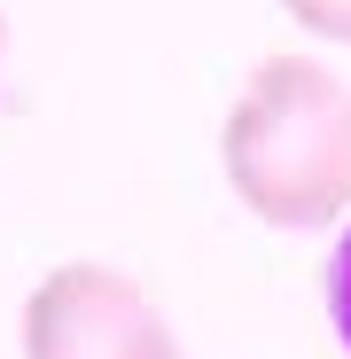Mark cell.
<instances>
[{
  "instance_id": "1",
  "label": "cell",
  "mask_w": 351,
  "mask_h": 359,
  "mask_svg": "<svg viewBox=\"0 0 351 359\" xmlns=\"http://www.w3.org/2000/svg\"><path fill=\"white\" fill-rule=\"evenodd\" d=\"M219 164L258 226H336L351 211V86L320 55H266L219 126Z\"/></svg>"
},
{
  "instance_id": "2",
  "label": "cell",
  "mask_w": 351,
  "mask_h": 359,
  "mask_svg": "<svg viewBox=\"0 0 351 359\" xmlns=\"http://www.w3.org/2000/svg\"><path fill=\"white\" fill-rule=\"evenodd\" d=\"M24 359H180V336L125 266L63 258L24 297Z\"/></svg>"
},
{
  "instance_id": "3",
  "label": "cell",
  "mask_w": 351,
  "mask_h": 359,
  "mask_svg": "<svg viewBox=\"0 0 351 359\" xmlns=\"http://www.w3.org/2000/svg\"><path fill=\"white\" fill-rule=\"evenodd\" d=\"M281 8H289L297 32H312L328 47H351V0H281Z\"/></svg>"
},
{
  "instance_id": "4",
  "label": "cell",
  "mask_w": 351,
  "mask_h": 359,
  "mask_svg": "<svg viewBox=\"0 0 351 359\" xmlns=\"http://www.w3.org/2000/svg\"><path fill=\"white\" fill-rule=\"evenodd\" d=\"M328 320H336V336L351 351V219H343V243L328 250Z\"/></svg>"
},
{
  "instance_id": "5",
  "label": "cell",
  "mask_w": 351,
  "mask_h": 359,
  "mask_svg": "<svg viewBox=\"0 0 351 359\" xmlns=\"http://www.w3.org/2000/svg\"><path fill=\"white\" fill-rule=\"evenodd\" d=\"M0 63H8V8H0Z\"/></svg>"
}]
</instances>
